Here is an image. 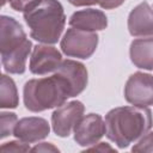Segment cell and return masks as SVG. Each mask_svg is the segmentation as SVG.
<instances>
[{"mask_svg":"<svg viewBox=\"0 0 153 153\" xmlns=\"http://www.w3.org/2000/svg\"><path fill=\"white\" fill-rule=\"evenodd\" d=\"M106 136L126 148L152 128V112L147 106H120L105 115Z\"/></svg>","mask_w":153,"mask_h":153,"instance_id":"6da1fadb","label":"cell"},{"mask_svg":"<svg viewBox=\"0 0 153 153\" xmlns=\"http://www.w3.org/2000/svg\"><path fill=\"white\" fill-rule=\"evenodd\" d=\"M23 14L30 29V36L37 42L54 44L61 37L66 16L57 0H39Z\"/></svg>","mask_w":153,"mask_h":153,"instance_id":"7a4b0ae2","label":"cell"},{"mask_svg":"<svg viewBox=\"0 0 153 153\" xmlns=\"http://www.w3.org/2000/svg\"><path fill=\"white\" fill-rule=\"evenodd\" d=\"M69 98L67 86L60 75L31 79L24 85V104L32 112L57 108Z\"/></svg>","mask_w":153,"mask_h":153,"instance_id":"3957f363","label":"cell"},{"mask_svg":"<svg viewBox=\"0 0 153 153\" xmlns=\"http://www.w3.org/2000/svg\"><path fill=\"white\" fill-rule=\"evenodd\" d=\"M98 38L96 32L71 27L61 39V50L69 57L88 59L97 49Z\"/></svg>","mask_w":153,"mask_h":153,"instance_id":"277c9868","label":"cell"},{"mask_svg":"<svg viewBox=\"0 0 153 153\" xmlns=\"http://www.w3.org/2000/svg\"><path fill=\"white\" fill-rule=\"evenodd\" d=\"M124 98L133 105H153V75L142 72L131 74L124 86Z\"/></svg>","mask_w":153,"mask_h":153,"instance_id":"5b68a950","label":"cell"},{"mask_svg":"<svg viewBox=\"0 0 153 153\" xmlns=\"http://www.w3.org/2000/svg\"><path fill=\"white\" fill-rule=\"evenodd\" d=\"M84 105L79 100H73L57 106L51 115L53 130L57 136L67 137L74 130L79 120L84 116Z\"/></svg>","mask_w":153,"mask_h":153,"instance_id":"8992f818","label":"cell"},{"mask_svg":"<svg viewBox=\"0 0 153 153\" xmlns=\"http://www.w3.org/2000/svg\"><path fill=\"white\" fill-rule=\"evenodd\" d=\"M74 140L82 147L96 145L105 134V122L98 114L82 116L74 128Z\"/></svg>","mask_w":153,"mask_h":153,"instance_id":"52a82bcc","label":"cell"},{"mask_svg":"<svg viewBox=\"0 0 153 153\" xmlns=\"http://www.w3.org/2000/svg\"><path fill=\"white\" fill-rule=\"evenodd\" d=\"M26 33L22 25L12 17L1 16L0 18V53L1 56L8 55L27 43Z\"/></svg>","mask_w":153,"mask_h":153,"instance_id":"ba28073f","label":"cell"},{"mask_svg":"<svg viewBox=\"0 0 153 153\" xmlns=\"http://www.w3.org/2000/svg\"><path fill=\"white\" fill-rule=\"evenodd\" d=\"M62 62L61 53L49 44H37L33 47L30 57V72L37 75H44L56 72Z\"/></svg>","mask_w":153,"mask_h":153,"instance_id":"9c48e42d","label":"cell"},{"mask_svg":"<svg viewBox=\"0 0 153 153\" xmlns=\"http://www.w3.org/2000/svg\"><path fill=\"white\" fill-rule=\"evenodd\" d=\"M65 81L69 98L80 94L87 85V69L86 67L74 60H62L60 67L55 72Z\"/></svg>","mask_w":153,"mask_h":153,"instance_id":"30bf717a","label":"cell"},{"mask_svg":"<svg viewBox=\"0 0 153 153\" xmlns=\"http://www.w3.org/2000/svg\"><path fill=\"white\" fill-rule=\"evenodd\" d=\"M50 127L47 120L42 117H24L14 127L13 135L26 143L37 142L49 135Z\"/></svg>","mask_w":153,"mask_h":153,"instance_id":"8fae6325","label":"cell"},{"mask_svg":"<svg viewBox=\"0 0 153 153\" xmlns=\"http://www.w3.org/2000/svg\"><path fill=\"white\" fill-rule=\"evenodd\" d=\"M128 30L135 37H153V10L143 1L131 10L128 17Z\"/></svg>","mask_w":153,"mask_h":153,"instance_id":"7c38bea8","label":"cell"},{"mask_svg":"<svg viewBox=\"0 0 153 153\" xmlns=\"http://www.w3.org/2000/svg\"><path fill=\"white\" fill-rule=\"evenodd\" d=\"M69 25L75 29L96 32L106 27L108 18L100 10L86 8L74 12L69 18Z\"/></svg>","mask_w":153,"mask_h":153,"instance_id":"4fadbf2b","label":"cell"},{"mask_svg":"<svg viewBox=\"0 0 153 153\" xmlns=\"http://www.w3.org/2000/svg\"><path fill=\"white\" fill-rule=\"evenodd\" d=\"M130 60L137 67L147 71L153 69V37L134 39L130 44Z\"/></svg>","mask_w":153,"mask_h":153,"instance_id":"5bb4252c","label":"cell"},{"mask_svg":"<svg viewBox=\"0 0 153 153\" xmlns=\"http://www.w3.org/2000/svg\"><path fill=\"white\" fill-rule=\"evenodd\" d=\"M19 98L16 84L12 78L6 74L0 76V108L2 109H14L18 106Z\"/></svg>","mask_w":153,"mask_h":153,"instance_id":"9a60e30c","label":"cell"},{"mask_svg":"<svg viewBox=\"0 0 153 153\" xmlns=\"http://www.w3.org/2000/svg\"><path fill=\"white\" fill-rule=\"evenodd\" d=\"M17 122L18 121L16 114L2 111L0 114V137L5 139L6 136L12 135Z\"/></svg>","mask_w":153,"mask_h":153,"instance_id":"2e32d148","label":"cell"},{"mask_svg":"<svg viewBox=\"0 0 153 153\" xmlns=\"http://www.w3.org/2000/svg\"><path fill=\"white\" fill-rule=\"evenodd\" d=\"M133 152H153V131L146 133L131 148Z\"/></svg>","mask_w":153,"mask_h":153,"instance_id":"e0dca14e","label":"cell"},{"mask_svg":"<svg viewBox=\"0 0 153 153\" xmlns=\"http://www.w3.org/2000/svg\"><path fill=\"white\" fill-rule=\"evenodd\" d=\"M0 151L2 153H8V152H26V151H30V147H29V143L23 142V141L19 140V141H10V142L4 143L0 147Z\"/></svg>","mask_w":153,"mask_h":153,"instance_id":"ac0fdd59","label":"cell"},{"mask_svg":"<svg viewBox=\"0 0 153 153\" xmlns=\"http://www.w3.org/2000/svg\"><path fill=\"white\" fill-rule=\"evenodd\" d=\"M38 1L39 0H11L10 1V5L16 11L25 12L26 10H29L30 7H32L33 5H36Z\"/></svg>","mask_w":153,"mask_h":153,"instance_id":"d6986e66","label":"cell"},{"mask_svg":"<svg viewBox=\"0 0 153 153\" xmlns=\"http://www.w3.org/2000/svg\"><path fill=\"white\" fill-rule=\"evenodd\" d=\"M32 152H59V148L55 147L54 145L51 143H48V142H42L37 146H35L33 148H31Z\"/></svg>","mask_w":153,"mask_h":153,"instance_id":"ffe728a7","label":"cell"},{"mask_svg":"<svg viewBox=\"0 0 153 153\" xmlns=\"http://www.w3.org/2000/svg\"><path fill=\"white\" fill-rule=\"evenodd\" d=\"M124 2V0H98V4L102 8L105 10H111L121 6Z\"/></svg>","mask_w":153,"mask_h":153,"instance_id":"44dd1931","label":"cell"},{"mask_svg":"<svg viewBox=\"0 0 153 153\" xmlns=\"http://www.w3.org/2000/svg\"><path fill=\"white\" fill-rule=\"evenodd\" d=\"M88 152H105V151H110V152H114L115 149L109 145V143H105V142H100L98 143L97 146H93V147H90L87 148Z\"/></svg>","mask_w":153,"mask_h":153,"instance_id":"7402d4cb","label":"cell"},{"mask_svg":"<svg viewBox=\"0 0 153 153\" xmlns=\"http://www.w3.org/2000/svg\"><path fill=\"white\" fill-rule=\"evenodd\" d=\"M74 6H90L98 4V0H68Z\"/></svg>","mask_w":153,"mask_h":153,"instance_id":"603a6c76","label":"cell"},{"mask_svg":"<svg viewBox=\"0 0 153 153\" xmlns=\"http://www.w3.org/2000/svg\"><path fill=\"white\" fill-rule=\"evenodd\" d=\"M7 1H11V0H1V5L4 6V5H5L6 2H7Z\"/></svg>","mask_w":153,"mask_h":153,"instance_id":"cb8c5ba5","label":"cell"}]
</instances>
